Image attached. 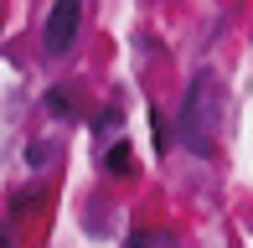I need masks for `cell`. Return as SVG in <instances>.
<instances>
[{
  "mask_svg": "<svg viewBox=\"0 0 253 248\" xmlns=\"http://www.w3.org/2000/svg\"><path fill=\"white\" fill-rule=\"evenodd\" d=\"M47 155H52V140H37V145H31V150H26V161L37 165V171H42V161H47Z\"/></svg>",
  "mask_w": 253,
  "mask_h": 248,
  "instance_id": "cell-8",
  "label": "cell"
},
{
  "mask_svg": "<svg viewBox=\"0 0 253 248\" xmlns=\"http://www.w3.org/2000/svg\"><path fill=\"white\" fill-rule=\"evenodd\" d=\"M217 124H222V83L212 73H197L186 83V98H181V114H176V140L191 155H212Z\"/></svg>",
  "mask_w": 253,
  "mask_h": 248,
  "instance_id": "cell-1",
  "label": "cell"
},
{
  "mask_svg": "<svg viewBox=\"0 0 253 248\" xmlns=\"http://www.w3.org/2000/svg\"><path fill=\"white\" fill-rule=\"evenodd\" d=\"M150 124H155V150H170V124L160 109H150Z\"/></svg>",
  "mask_w": 253,
  "mask_h": 248,
  "instance_id": "cell-5",
  "label": "cell"
},
{
  "mask_svg": "<svg viewBox=\"0 0 253 248\" xmlns=\"http://www.w3.org/2000/svg\"><path fill=\"white\" fill-rule=\"evenodd\" d=\"M160 243H170L166 233H129V248H160Z\"/></svg>",
  "mask_w": 253,
  "mask_h": 248,
  "instance_id": "cell-6",
  "label": "cell"
},
{
  "mask_svg": "<svg viewBox=\"0 0 253 248\" xmlns=\"http://www.w3.org/2000/svg\"><path fill=\"white\" fill-rule=\"evenodd\" d=\"M0 248H16V233H10V222H0Z\"/></svg>",
  "mask_w": 253,
  "mask_h": 248,
  "instance_id": "cell-9",
  "label": "cell"
},
{
  "mask_svg": "<svg viewBox=\"0 0 253 248\" xmlns=\"http://www.w3.org/2000/svg\"><path fill=\"white\" fill-rule=\"evenodd\" d=\"M47 114L52 119H73V98L67 93H47Z\"/></svg>",
  "mask_w": 253,
  "mask_h": 248,
  "instance_id": "cell-4",
  "label": "cell"
},
{
  "mask_svg": "<svg viewBox=\"0 0 253 248\" xmlns=\"http://www.w3.org/2000/svg\"><path fill=\"white\" fill-rule=\"evenodd\" d=\"M103 171L114 176V181H129L140 165H134V140H114L109 145V155H103Z\"/></svg>",
  "mask_w": 253,
  "mask_h": 248,
  "instance_id": "cell-3",
  "label": "cell"
},
{
  "mask_svg": "<svg viewBox=\"0 0 253 248\" xmlns=\"http://www.w3.org/2000/svg\"><path fill=\"white\" fill-rule=\"evenodd\" d=\"M78 31H83V0H52L47 26H42V47H47V57H62V52H73Z\"/></svg>",
  "mask_w": 253,
  "mask_h": 248,
  "instance_id": "cell-2",
  "label": "cell"
},
{
  "mask_svg": "<svg viewBox=\"0 0 253 248\" xmlns=\"http://www.w3.org/2000/svg\"><path fill=\"white\" fill-rule=\"evenodd\" d=\"M10 202H16V212H37L42 191H37V186H31V191H16V197H10Z\"/></svg>",
  "mask_w": 253,
  "mask_h": 248,
  "instance_id": "cell-7",
  "label": "cell"
}]
</instances>
